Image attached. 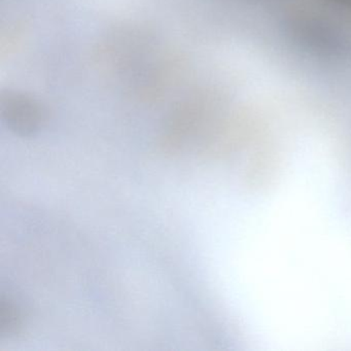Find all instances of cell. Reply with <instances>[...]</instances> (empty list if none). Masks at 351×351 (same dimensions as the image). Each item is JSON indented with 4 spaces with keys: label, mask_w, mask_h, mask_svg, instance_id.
<instances>
[{
    "label": "cell",
    "mask_w": 351,
    "mask_h": 351,
    "mask_svg": "<svg viewBox=\"0 0 351 351\" xmlns=\"http://www.w3.org/2000/svg\"><path fill=\"white\" fill-rule=\"evenodd\" d=\"M23 326L22 314L19 308L10 301L3 299L0 303V335L14 337L20 334Z\"/></svg>",
    "instance_id": "7a4b0ae2"
},
{
    "label": "cell",
    "mask_w": 351,
    "mask_h": 351,
    "mask_svg": "<svg viewBox=\"0 0 351 351\" xmlns=\"http://www.w3.org/2000/svg\"><path fill=\"white\" fill-rule=\"evenodd\" d=\"M3 116L11 130L21 136H30L38 132L43 122L40 106L22 94L8 95L3 100Z\"/></svg>",
    "instance_id": "6da1fadb"
}]
</instances>
